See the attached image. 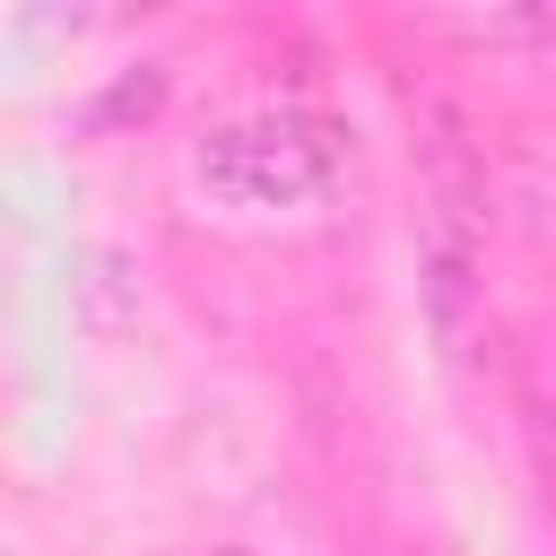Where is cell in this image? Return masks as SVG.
Listing matches in <instances>:
<instances>
[{"instance_id": "cell-1", "label": "cell", "mask_w": 556, "mask_h": 556, "mask_svg": "<svg viewBox=\"0 0 556 556\" xmlns=\"http://www.w3.org/2000/svg\"><path fill=\"white\" fill-rule=\"evenodd\" d=\"M348 174V130L321 122V113H243V122H217L200 148H191V182L217 200V208H252V217H278V208H313L330 200Z\"/></svg>"}, {"instance_id": "cell-3", "label": "cell", "mask_w": 556, "mask_h": 556, "mask_svg": "<svg viewBox=\"0 0 556 556\" xmlns=\"http://www.w3.org/2000/svg\"><path fill=\"white\" fill-rule=\"evenodd\" d=\"M156 104H165V70H130V78H113V87L96 96L87 130H122V122H148Z\"/></svg>"}, {"instance_id": "cell-5", "label": "cell", "mask_w": 556, "mask_h": 556, "mask_svg": "<svg viewBox=\"0 0 556 556\" xmlns=\"http://www.w3.org/2000/svg\"><path fill=\"white\" fill-rule=\"evenodd\" d=\"M113 17H156V9H174V0H104Z\"/></svg>"}, {"instance_id": "cell-4", "label": "cell", "mask_w": 556, "mask_h": 556, "mask_svg": "<svg viewBox=\"0 0 556 556\" xmlns=\"http://www.w3.org/2000/svg\"><path fill=\"white\" fill-rule=\"evenodd\" d=\"M513 35H556V0H495Z\"/></svg>"}, {"instance_id": "cell-2", "label": "cell", "mask_w": 556, "mask_h": 556, "mask_svg": "<svg viewBox=\"0 0 556 556\" xmlns=\"http://www.w3.org/2000/svg\"><path fill=\"white\" fill-rule=\"evenodd\" d=\"M70 313H78L87 339H130L139 330V261L113 252V243L70 252Z\"/></svg>"}]
</instances>
